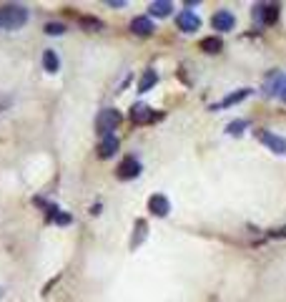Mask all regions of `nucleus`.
<instances>
[{
    "label": "nucleus",
    "instance_id": "1",
    "mask_svg": "<svg viewBox=\"0 0 286 302\" xmlns=\"http://www.w3.org/2000/svg\"><path fill=\"white\" fill-rule=\"evenodd\" d=\"M0 20L8 30H18L20 26L28 23V10L23 5H5L0 10Z\"/></svg>",
    "mask_w": 286,
    "mask_h": 302
},
{
    "label": "nucleus",
    "instance_id": "2",
    "mask_svg": "<svg viewBox=\"0 0 286 302\" xmlns=\"http://www.w3.org/2000/svg\"><path fill=\"white\" fill-rule=\"evenodd\" d=\"M254 20L261 26H271L279 20V5H269V3H258L254 5Z\"/></svg>",
    "mask_w": 286,
    "mask_h": 302
},
{
    "label": "nucleus",
    "instance_id": "3",
    "mask_svg": "<svg viewBox=\"0 0 286 302\" xmlns=\"http://www.w3.org/2000/svg\"><path fill=\"white\" fill-rule=\"evenodd\" d=\"M118 123H121V114H118L115 109H106V111H101V116L96 121V128H98L103 136H111V131H113Z\"/></svg>",
    "mask_w": 286,
    "mask_h": 302
},
{
    "label": "nucleus",
    "instance_id": "4",
    "mask_svg": "<svg viewBox=\"0 0 286 302\" xmlns=\"http://www.w3.org/2000/svg\"><path fill=\"white\" fill-rule=\"evenodd\" d=\"M256 134V139L264 144V146H269V149L274 151V154H286V139L281 136H276V134H271V131H266V128H261V131H254Z\"/></svg>",
    "mask_w": 286,
    "mask_h": 302
},
{
    "label": "nucleus",
    "instance_id": "5",
    "mask_svg": "<svg viewBox=\"0 0 286 302\" xmlns=\"http://www.w3.org/2000/svg\"><path fill=\"white\" fill-rule=\"evenodd\" d=\"M211 26H213V30L226 33V30H233V26H236V18H233V13H231V10H216V13H213V18H211Z\"/></svg>",
    "mask_w": 286,
    "mask_h": 302
},
{
    "label": "nucleus",
    "instance_id": "6",
    "mask_svg": "<svg viewBox=\"0 0 286 302\" xmlns=\"http://www.w3.org/2000/svg\"><path fill=\"white\" fill-rule=\"evenodd\" d=\"M176 23H178V28L183 30V33H194V30L201 28V18L196 13H191V10L178 13V15H176Z\"/></svg>",
    "mask_w": 286,
    "mask_h": 302
},
{
    "label": "nucleus",
    "instance_id": "7",
    "mask_svg": "<svg viewBox=\"0 0 286 302\" xmlns=\"http://www.w3.org/2000/svg\"><path fill=\"white\" fill-rule=\"evenodd\" d=\"M138 174H141V164L133 156H128V159L121 161V166H118V177L121 179H136Z\"/></svg>",
    "mask_w": 286,
    "mask_h": 302
},
{
    "label": "nucleus",
    "instance_id": "8",
    "mask_svg": "<svg viewBox=\"0 0 286 302\" xmlns=\"http://www.w3.org/2000/svg\"><path fill=\"white\" fill-rule=\"evenodd\" d=\"M156 119H158V114H156L153 109L143 106V103H138V106L131 109V121H133V123H151V121H156Z\"/></svg>",
    "mask_w": 286,
    "mask_h": 302
},
{
    "label": "nucleus",
    "instance_id": "9",
    "mask_svg": "<svg viewBox=\"0 0 286 302\" xmlns=\"http://www.w3.org/2000/svg\"><path fill=\"white\" fill-rule=\"evenodd\" d=\"M148 209L153 211L156 217H166V214L171 211V204H169V199H166L163 194H153V197L148 199Z\"/></svg>",
    "mask_w": 286,
    "mask_h": 302
},
{
    "label": "nucleus",
    "instance_id": "10",
    "mask_svg": "<svg viewBox=\"0 0 286 302\" xmlns=\"http://www.w3.org/2000/svg\"><path fill=\"white\" fill-rule=\"evenodd\" d=\"M284 86H286V76L284 73H271L269 78H266V93L269 96H281V91H284Z\"/></svg>",
    "mask_w": 286,
    "mask_h": 302
},
{
    "label": "nucleus",
    "instance_id": "11",
    "mask_svg": "<svg viewBox=\"0 0 286 302\" xmlns=\"http://www.w3.org/2000/svg\"><path fill=\"white\" fill-rule=\"evenodd\" d=\"M131 30H133L136 35H151V33H153V23H151V18L138 15V18L131 20Z\"/></svg>",
    "mask_w": 286,
    "mask_h": 302
},
{
    "label": "nucleus",
    "instance_id": "12",
    "mask_svg": "<svg viewBox=\"0 0 286 302\" xmlns=\"http://www.w3.org/2000/svg\"><path fill=\"white\" fill-rule=\"evenodd\" d=\"M115 151H118V139H115L113 134L111 136H103V141L98 146V156L101 159H108V156H113Z\"/></svg>",
    "mask_w": 286,
    "mask_h": 302
},
{
    "label": "nucleus",
    "instance_id": "13",
    "mask_svg": "<svg viewBox=\"0 0 286 302\" xmlns=\"http://www.w3.org/2000/svg\"><path fill=\"white\" fill-rule=\"evenodd\" d=\"M199 48L203 53H219L221 48H224V43H221V38H216V35H208V38H201Z\"/></svg>",
    "mask_w": 286,
    "mask_h": 302
},
{
    "label": "nucleus",
    "instance_id": "14",
    "mask_svg": "<svg viewBox=\"0 0 286 302\" xmlns=\"http://www.w3.org/2000/svg\"><path fill=\"white\" fill-rule=\"evenodd\" d=\"M148 10H151V15H156V18H166V15L173 10V5L171 3H166V0H156V3L148 5Z\"/></svg>",
    "mask_w": 286,
    "mask_h": 302
},
{
    "label": "nucleus",
    "instance_id": "15",
    "mask_svg": "<svg viewBox=\"0 0 286 302\" xmlns=\"http://www.w3.org/2000/svg\"><path fill=\"white\" fill-rule=\"evenodd\" d=\"M249 93H251V89H241V91H236V93H231V96H226V98H224L219 106H213V111H216V109H226V106H233V103L244 101Z\"/></svg>",
    "mask_w": 286,
    "mask_h": 302
},
{
    "label": "nucleus",
    "instance_id": "16",
    "mask_svg": "<svg viewBox=\"0 0 286 302\" xmlns=\"http://www.w3.org/2000/svg\"><path fill=\"white\" fill-rule=\"evenodd\" d=\"M156 81H158L156 71H146V73H143V78L138 81V91H141V93H146L148 89H153V86H156Z\"/></svg>",
    "mask_w": 286,
    "mask_h": 302
},
{
    "label": "nucleus",
    "instance_id": "17",
    "mask_svg": "<svg viewBox=\"0 0 286 302\" xmlns=\"http://www.w3.org/2000/svg\"><path fill=\"white\" fill-rule=\"evenodd\" d=\"M43 66H45V71H48V73H56L58 66H60L56 51H45V53H43Z\"/></svg>",
    "mask_w": 286,
    "mask_h": 302
},
{
    "label": "nucleus",
    "instance_id": "18",
    "mask_svg": "<svg viewBox=\"0 0 286 302\" xmlns=\"http://www.w3.org/2000/svg\"><path fill=\"white\" fill-rule=\"evenodd\" d=\"M78 23H81V28H86V30H101L103 28V23H101L98 18H90V15H83Z\"/></svg>",
    "mask_w": 286,
    "mask_h": 302
},
{
    "label": "nucleus",
    "instance_id": "19",
    "mask_svg": "<svg viewBox=\"0 0 286 302\" xmlns=\"http://www.w3.org/2000/svg\"><path fill=\"white\" fill-rule=\"evenodd\" d=\"M143 237H146V222L143 219H138L136 222V237H133V247H138L143 242Z\"/></svg>",
    "mask_w": 286,
    "mask_h": 302
},
{
    "label": "nucleus",
    "instance_id": "20",
    "mask_svg": "<svg viewBox=\"0 0 286 302\" xmlns=\"http://www.w3.org/2000/svg\"><path fill=\"white\" fill-rule=\"evenodd\" d=\"M246 126H249V121H244V119L233 121V123H229V134L239 136V134H244V128H246Z\"/></svg>",
    "mask_w": 286,
    "mask_h": 302
},
{
    "label": "nucleus",
    "instance_id": "21",
    "mask_svg": "<svg viewBox=\"0 0 286 302\" xmlns=\"http://www.w3.org/2000/svg\"><path fill=\"white\" fill-rule=\"evenodd\" d=\"M63 30H65L63 23H45V33L48 35H63Z\"/></svg>",
    "mask_w": 286,
    "mask_h": 302
},
{
    "label": "nucleus",
    "instance_id": "22",
    "mask_svg": "<svg viewBox=\"0 0 286 302\" xmlns=\"http://www.w3.org/2000/svg\"><path fill=\"white\" fill-rule=\"evenodd\" d=\"M70 219H73V217H70V214H65V211H58V214H56L58 224H70Z\"/></svg>",
    "mask_w": 286,
    "mask_h": 302
},
{
    "label": "nucleus",
    "instance_id": "23",
    "mask_svg": "<svg viewBox=\"0 0 286 302\" xmlns=\"http://www.w3.org/2000/svg\"><path fill=\"white\" fill-rule=\"evenodd\" d=\"M271 237H286V227L284 229H279V232H271Z\"/></svg>",
    "mask_w": 286,
    "mask_h": 302
},
{
    "label": "nucleus",
    "instance_id": "24",
    "mask_svg": "<svg viewBox=\"0 0 286 302\" xmlns=\"http://www.w3.org/2000/svg\"><path fill=\"white\" fill-rule=\"evenodd\" d=\"M108 5H113V8H121V5H126V3H123V0H111Z\"/></svg>",
    "mask_w": 286,
    "mask_h": 302
},
{
    "label": "nucleus",
    "instance_id": "25",
    "mask_svg": "<svg viewBox=\"0 0 286 302\" xmlns=\"http://www.w3.org/2000/svg\"><path fill=\"white\" fill-rule=\"evenodd\" d=\"M281 98H284V101H286V86H284V91H281Z\"/></svg>",
    "mask_w": 286,
    "mask_h": 302
},
{
    "label": "nucleus",
    "instance_id": "26",
    "mask_svg": "<svg viewBox=\"0 0 286 302\" xmlns=\"http://www.w3.org/2000/svg\"><path fill=\"white\" fill-rule=\"evenodd\" d=\"M0 26H3V20H0Z\"/></svg>",
    "mask_w": 286,
    "mask_h": 302
}]
</instances>
